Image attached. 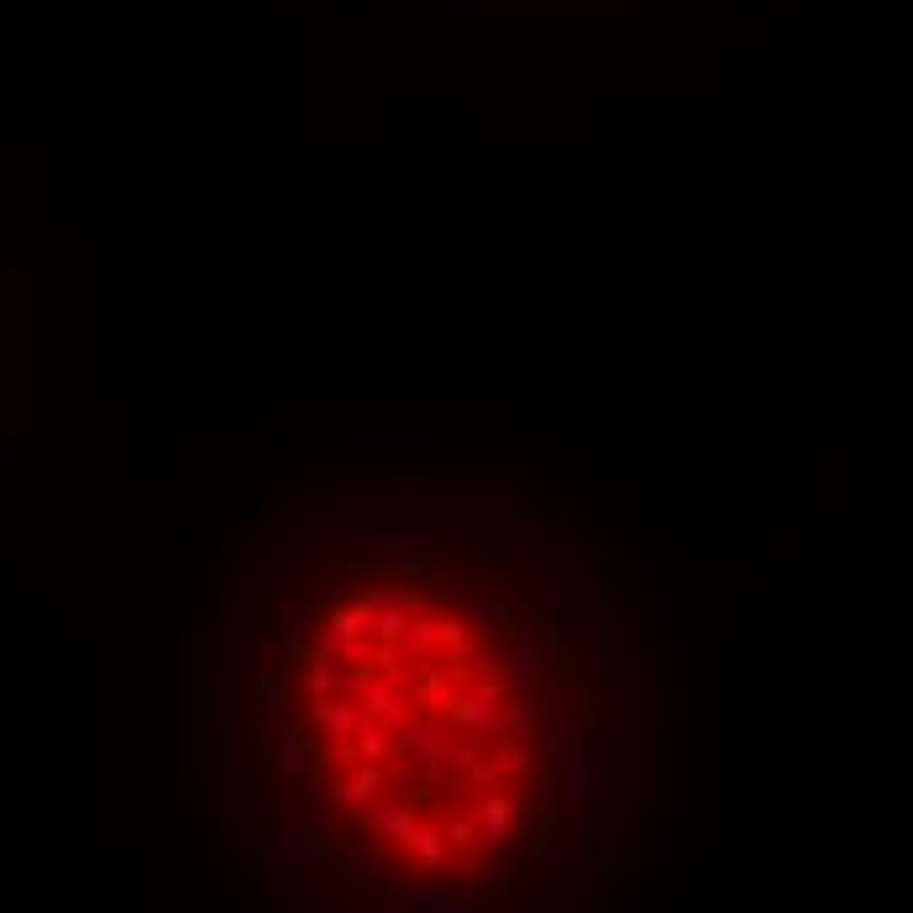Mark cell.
<instances>
[{"label":"cell","mask_w":913,"mask_h":913,"mask_svg":"<svg viewBox=\"0 0 913 913\" xmlns=\"http://www.w3.org/2000/svg\"><path fill=\"white\" fill-rule=\"evenodd\" d=\"M300 741L326 814L388 871L478 882L526 835L530 703L499 651L441 604H358L320 630Z\"/></svg>","instance_id":"6da1fadb"}]
</instances>
